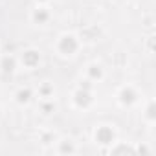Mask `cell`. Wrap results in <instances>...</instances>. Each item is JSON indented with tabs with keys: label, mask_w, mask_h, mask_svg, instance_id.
<instances>
[{
	"label": "cell",
	"mask_w": 156,
	"mask_h": 156,
	"mask_svg": "<svg viewBox=\"0 0 156 156\" xmlns=\"http://www.w3.org/2000/svg\"><path fill=\"white\" fill-rule=\"evenodd\" d=\"M37 2H46V0H37Z\"/></svg>",
	"instance_id": "obj_4"
},
{
	"label": "cell",
	"mask_w": 156,
	"mask_h": 156,
	"mask_svg": "<svg viewBox=\"0 0 156 156\" xmlns=\"http://www.w3.org/2000/svg\"><path fill=\"white\" fill-rule=\"evenodd\" d=\"M39 61H41V55H39V51H35V50H28V51L22 53V62H24L28 68H33Z\"/></svg>",
	"instance_id": "obj_1"
},
{
	"label": "cell",
	"mask_w": 156,
	"mask_h": 156,
	"mask_svg": "<svg viewBox=\"0 0 156 156\" xmlns=\"http://www.w3.org/2000/svg\"><path fill=\"white\" fill-rule=\"evenodd\" d=\"M30 98H31V90H30V88L19 90V94H17V101H19V103H28Z\"/></svg>",
	"instance_id": "obj_2"
},
{
	"label": "cell",
	"mask_w": 156,
	"mask_h": 156,
	"mask_svg": "<svg viewBox=\"0 0 156 156\" xmlns=\"http://www.w3.org/2000/svg\"><path fill=\"white\" fill-rule=\"evenodd\" d=\"M2 70H4V72H13V70H15V59H13V57H4Z\"/></svg>",
	"instance_id": "obj_3"
}]
</instances>
